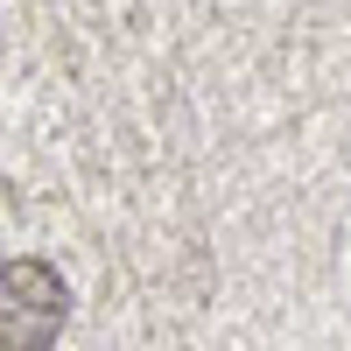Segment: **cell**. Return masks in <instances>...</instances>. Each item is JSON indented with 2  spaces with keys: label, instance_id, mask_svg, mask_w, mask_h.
Wrapping results in <instances>:
<instances>
[{
  "label": "cell",
  "instance_id": "6da1fadb",
  "mask_svg": "<svg viewBox=\"0 0 351 351\" xmlns=\"http://www.w3.org/2000/svg\"><path fill=\"white\" fill-rule=\"evenodd\" d=\"M71 324V288L49 260H0V351H49Z\"/></svg>",
  "mask_w": 351,
  "mask_h": 351
}]
</instances>
